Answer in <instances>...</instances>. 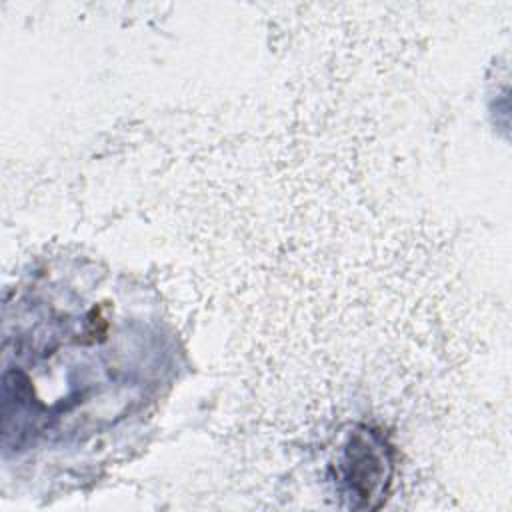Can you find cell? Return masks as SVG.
<instances>
[{
  "instance_id": "cell-1",
  "label": "cell",
  "mask_w": 512,
  "mask_h": 512,
  "mask_svg": "<svg viewBox=\"0 0 512 512\" xmlns=\"http://www.w3.org/2000/svg\"><path fill=\"white\" fill-rule=\"evenodd\" d=\"M346 480L350 488L358 494L364 506H372V498L384 490V482L390 478L388 460L384 454L376 452L370 444L360 448H350L346 458Z\"/></svg>"
}]
</instances>
